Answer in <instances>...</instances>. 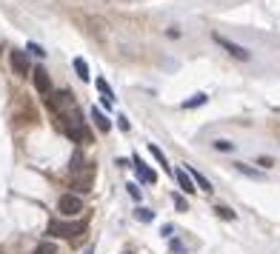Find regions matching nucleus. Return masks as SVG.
I'll return each instance as SVG.
<instances>
[{"mask_svg":"<svg viewBox=\"0 0 280 254\" xmlns=\"http://www.w3.org/2000/svg\"><path fill=\"white\" fill-rule=\"evenodd\" d=\"M46 231L52 237H78L86 231V223L83 220H52Z\"/></svg>","mask_w":280,"mask_h":254,"instance_id":"nucleus-1","label":"nucleus"},{"mask_svg":"<svg viewBox=\"0 0 280 254\" xmlns=\"http://www.w3.org/2000/svg\"><path fill=\"white\" fill-rule=\"evenodd\" d=\"M66 120H69V123H66V134H69L75 143H89V140H92V134H89V129L83 126V120L78 117L75 109H72V114L66 117Z\"/></svg>","mask_w":280,"mask_h":254,"instance_id":"nucleus-2","label":"nucleus"},{"mask_svg":"<svg viewBox=\"0 0 280 254\" xmlns=\"http://www.w3.org/2000/svg\"><path fill=\"white\" fill-rule=\"evenodd\" d=\"M92 183H95V166L78 168L72 175V189H78V192H92Z\"/></svg>","mask_w":280,"mask_h":254,"instance_id":"nucleus-3","label":"nucleus"},{"mask_svg":"<svg viewBox=\"0 0 280 254\" xmlns=\"http://www.w3.org/2000/svg\"><path fill=\"white\" fill-rule=\"evenodd\" d=\"M57 211H60L63 217H75L83 211V200H80L78 194H63L60 200H57Z\"/></svg>","mask_w":280,"mask_h":254,"instance_id":"nucleus-4","label":"nucleus"},{"mask_svg":"<svg viewBox=\"0 0 280 254\" xmlns=\"http://www.w3.org/2000/svg\"><path fill=\"white\" fill-rule=\"evenodd\" d=\"M215 43L223 46V49H226V52L232 54V57H237V60H249V57H252V54L246 52L243 46H237V43H232V40H226L223 35H215Z\"/></svg>","mask_w":280,"mask_h":254,"instance_id":"nucleus-5","label":"nucleus"},{"mask_svg":"<svg viewBox=\"0 0 280 254\" xmlns=\"http://www.w3.org/2000/svg\"><path fill=\"white\" fill-rule=\"evenodd\" d=\"M9 60H12V69H15V74H20V77H26L29 71H32V66H29V57H26L23 52H18V49L9 54Z\"/></svg>","mask_w":280,"mask_h":254,"instance_id":"nucleus-6","label":"nucleus"},{"mask_svg":"<svg viewBox=\"0 0 280 254\" xmlns=\"http://www.w3.org/2000/svg\"><path fill=\"white\" fill-rule=\"evenodd\" d=\"M32 77H35V89L40 95H49V92H52V80H49V71H46L43 66H37Z\"/></svg>","mask_w":280,"mask_h":254,"instance_id":"nucleus-7","label":"nucleus"},{"mask_svg":"<svg viewBox=\"0 0 280 254\" xmlns=\"http://www.w3.org/2000/svg\"><path fill=\"white\" fill-rule=\"evenodd\" d=\"M134 168H137V177L140 180H143V183H158V175H155V172H152L149 166H146V163H143V160H140V154H134Z\"/></svg>","mask_w":280,"mask_h":254,"instance_id":"nucleus-8","label":"nucleus"},{"mask_svg":"<svg viewBox=\"0 0 280 254\" xmlns=\"http://www.w3.org/2000/svg\"><path fill=\"white\" fill-rule=\"evenodd\" d=\"M175 177H177V183H180V189H183L186 194L197 192V189H194V180L189 177V172H186V168H177V172H175Z\"/></svg>","mask_w":280,"mask_h":254,"instance_id":"nucleus-9","label":"nucleus"},{"mask_svg":"<svg viewBox=\"0 0 280 254\" xmlns=\"http://www.w3.org/2000/svg\"><path fill=\"white\" fill-rule=\"evenodd\" d=\"M97 89H100V100H103L106 109H112L114 106V95H112V89H109V83H106L103 77H97Z\"/></svg>","mask_w":280,"mask_h":254,"instance_id":"nucleus-10","label":"nucleus"},{"mask_svg":"<svg viewBox=\"0 0 280 254\" xmlns=\"http://www.w3.org/2000/svg\"><path fill=\"white\" fill-rule=\"evenodd\" d=\"M92 120L97 123V129H100V132H112V123H109V117H106L100 109H95V106H92Z\"/></svg>","mask_w":280,"mask_h":254,"instance_id":"nucleus-11","label":"nucleus"},{"mask_svg":"<svg viewBox=\"0 0 280 254\" xmlns=\"http://www.w3.org/2000/svg\"><path fill=\"white\" fill-rule=\"evenodd\" d=\"M206 100H209V95H206V92H197V95H192V97L183 103V109H197V106H203Z\"/></svg>","mask_w":280,"mask_h":254,"instance_id":"nucleus-12","label":"nucleus"},{"mask_svg":"<svg viewBox=\"0 0 280 254\" xmlns=\"http://www.w3.org/2000/svg\"><path fill=\"white\" fill-rule=\"evenodd\" d=\"M186 172H189V177H194V183L200 186L203 192H212V183H209V180H206V177L200 175V172H194V168H186Z\"/></svg>","mask_w":280,"mask_h":254,"instance_id":"nucleus-13","label":"nucleus"},{"mask_svg":"<svg viewBox=\"0 0 280 254\" xmlns=\"http://www.w3.org/2000/svg\"><path fill=\"white\" fill-rule=\"evenodd\" d=\"M75 71H78V77L80 80H89V66L83 57H75Z\"/></svg>","mask_w":280,"mask_h":254,"instance_id":"nucleus-14","label":"nucleus"},{"mask_svg":"<svg viewBox=\"0 0 280 254\" xmlns=\"http://www.w3.org/2000/svg\"><path fill=\"white\" fill-rule=\"evenodd\" d=\"M134 217H137L140 223H152V220H155V211H149V209H137V211H134Z\"/></svg>","mask_w":280,"mask_h":254,"instance_id":"nucleus-15","label":"nucleus"},{"mask_svg":"<svg viewBox=\"0 0 280 254\" xmlns=\"http://www.w3.org/2000/svg\"><path fill=\"white\" fill-rule=\"evenodd\" d=\"M149 151H152V157L158 160L160 166H166V154H163V151H160L158 146H155V143H149Z\"/></svg>","mask_w":280,"mask_h":254,"instance_id":"nucleus-16","label":"nucleus"},{"mask_svg":"<svg viewBox=\"0 0 280 254\" xmlns=\"http://www.w3.org/2000/svg\"><path fill=\"white\" fill-rule=\"evenodd\" d=\"M215 149L218 151H235V143L232 140H215Z\"/></svg>","mask_w":280,"mask_h":254,"instance_id":"nucleus-17","label":"nucleus"},{"mask_svg":"<svg viewBox=\"0 0 280 254\" xmlns=\"http://www.w3.org/2000/svg\"><path fill=\"white\" fill-rule=\"evenodd\" d=\"M215 211H218V214H220V217H223V220H237V214H235V211H232V209H226V206H218V209H215Z\"/></svg>","mask_w":280,"mask_h":254,"instance_id":"nucleus-18","label":"nucleus"},{"mask_svg":"<svg viewBox=\"0 0 280 254\" xmlns=\"http://www.w3.org/2000/svg\"><path fill=\"white\" fill-rule=\"evenodd\" d=\"M175 206H177V211H189V206H186L183 197H175Z\"/></svg>","mask_w":280,"mask_h":254,"instance_id":"nucleus-19","label":"nucleus"},{"mask_svg":"<svg viewBox=\"0 0 280 254\" xmlns=\"http://www.w3.org/2000/svg\"><path fill=\"white\" fill-rule=\"evenodd\" d=\"M29 52H35L37 57H43V54H46V52H43V49H40V46H37V43H29Z\"/></svg>","mask_w":280,"mask_h":254,"instance_id":"nucleus-20","label":"nucleus"},{"mask_svg":"<svg viewBox=\"0 0 280 254\" xmlns=\"http://www.w3.org/2000/svg\"><path fill=\"white\" fill-rule=\"evenodd\" d=\"M126 189H129V194H131V197H134V200H137V197H140V189H137V186H134V183H129V186H126Z\"/></svg>","mask_w":280,"mask_h":254,"instance_id":"nucleus-21","label":"nucleus"},{"mask_svg":"<svg viewBox=\"0 0 280 254\" xmlns=\"http://www.w3.org/2000/svg\"><path fill=\"white\" fill-rule=\"evenodd\" d=\"M172 231H175V226H163V231H160V234H163V237H172Z\"/></svg>","mask_w":280,"mask_h":254,"instance_id":"nucleus-22","label":"nucleus"},{"mask_svg":"<svg viewBox=\"0 0 280 254\" xmlns=\"http://www.w3.org/2000/svg\"><path fill=\"white\" fill-rule=\"evenodd\" d=\"M257 163H260L263 168H269V166H271V157H260V160H257Z\"/></svg>","mask_w":280,"mask_h":254,"instance_id":"nucleus-23","label":"nucleus"},{"mask_svg":"<svg viewBox=\"0 0 280 254\" xmlns=\"http://www.w3.org/2000/svg\"><path fill=\"white\" fill-rule=\"evenodd\" d=\"M86 254H95V248H86Z\"/></svg>","mask_w":280,"mask_h":254,"instance_id":"nucleus-24","label":"nucleus"},{"mask_svg":"<svg viewBox=\"0 0 280 254\" xmlns=\"http://www.w3.org/2000/svg\"><path fill=\"white\" fill-rule=\"evenodd\" d=\"M126 254H131V251H126Z\"/></svg>","mask_w":280,"mask_h":254,"instance_id":"nucleus-25","label":"nucleus"}]
</instances>
